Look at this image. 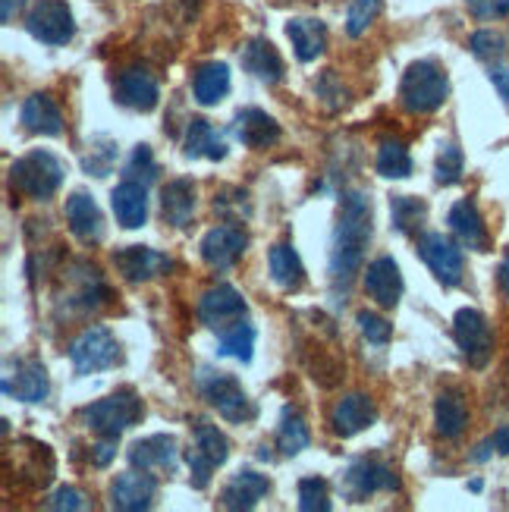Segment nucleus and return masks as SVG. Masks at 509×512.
Here are the masks:
<instances>
[{"instance_id": "f257e3e1", "label": "nucleus", "mask_w": 509, "mask_h": 512, "mask_svg": "<svg viewBox=\"0 0 509 512\" xmlns=\"http://www.w3.org/2000/svg\"><path fill=\"white\" fill-rule=\"evenodd\" d=\"M371 242V198L359 189L343 195L340 202V220L330 242V283L340 293L352 286L356 274L362 271L365 249Z\"/></svg>"}, {"instance_id": "f03ea898", "label": "nucleus", "mask_w": 509, "mask_h": 512, "mask_svg": "<svg viewBox=\"0 0 509 512\" xmlns=\"http://www.w3.org/2000/svg\"><path fill=\"white\" fill-rule=\"evenodd\" d=\"M450 98V79L447 70L434 60H415L403 73L400 82V101L409 114H434Z\"/></svg>"}, {"instance_id": "7ed1b4c3", "label": "nucleus", "mask_w": 509, "mask_h": 512, "mask_svg": "<svg viewBox=\"0 0 509 512\" xmlns=\"http://www.w3.org/2000/svg\"><path fill=\"white\" fill-rule=\"evenodd\" d=\"M142 415H145V406L132 387H120L79 412L88 431H95L98 437H110V440H117L126 428L139 425Z\"/></svg>"}, {"instance_id": "20e7f679", "label": "nucleus", "mask_w": 509, "mask_h": 512, "mask_svg": "<svg viewBox=\"0 0 509 512\" xmlns=\"http://www.w3.org/2000/svg\"><path fill=\"white\" fill-rule=\"evenodd\" d=\"M63 176H66L63 161L57 158V154L41 151V148L22 154V158L13 161V167H10L13 189L22 192V195H29V198H38V202L51 198L63 186Z\"/></svg>"}, {"instance_id": "39448f33", "label": "nucleus", "mask_w": 509, "mask_h": 512, "mask_svg": "<svg viewBox=\"0 0 509 512\" xmlns=\"http://www.w3.org/2000/svg\"><path fill=\"white\" fill-rule=\"evenodd\" d=\"M195 387L208 399V406L217 409L220 418L233 421V425H242V421L255 418V406L246 396V390L239 387V381L227 371H214V368H198L195 374Z\"/></svg>"}, {"instance_id": "423d86ee", "label": "nucleus", "mask_w": 509, "mask_h": 512, "mask_svg": "<svg viewBox=\"0 0 509 512\" xmlns=\"http://www.w3.org/2000/svg\"><path fill=\"white\" fill-rule=\"evenodd\" d=\"M123 349L107 327H85L70 343V362L76 374H98L120 365Z\"/></svg>"}, {"instance_id": "0eeeda50", "label": "nucleus", "mask_w": 509, "mask_h": 512, "mask_svg": "<svg viewBox=\"0 0 509 512\" xmlns=\"http://www.w3.org/2000/svg\"><path fill=\"white\" fill-rule=\"evenodd\" d=\"M453 340L472 368H488L491 355H494V333L488 318L475 308H459L453 318Z\"/></svg>"}, {"instance_id": "6e6552de", "label": "nucleus", "mask_w": 509, "mask_h": 512, "mask_svg": "<svg viewBox=\"0 0 509 512\" xmlns=\"http://www.w3.org/2000/svg\"><path fill=\"white\" fill-rule=\"evenodd\" d=\"M340 491L346 494V500L362 503L381 491H400V478H396V472L381 459H359L343 472Z\"/></svg>"}, {"instance_id": "1a4fd4ad", "label": "nucleus", "mask_w": 509, "mask_h": 512, "mask_svg": "<svg viewBox=\"0 0 509 512\" xmlns=\"http://www.w3.org/2000/svg\"><path fill=\"white\" fill-rule=\"evenodd\" d=\"M418 255L431 267L437 283L444 286H459L462 274H466V261H462V249L444 233H425L418 239Z\"/></svg>"}, {"instance_id": "9d476101", "label": "nucleus", "mask_w": 509, "mask_h": 512, "mask_svg": "<svg viewBox=\"0 0 509 512\" xmlns=\"http://www.w3.org/2000/svg\"><path fill=\"white\" fill-rule=\"evenodd\" d=\"M26 29L41 44H66L76 35V22L63 0H38L26 16Z\"/></svg>"}, {"instance_id": "9b49d317", "label": "nucleus", "mask_w": 509, "mask_h": 512, "mask_svg": "<svg viewBox=\"0 0 509 512\" xmlns=\"http://www.w3.org/2000/svg\"><path fill=\"white\" fill-rule=\"evenodd\" d=\"M242 318H246V299H242V293L230 283H217L198 299V321L217 333Z\"/></svg>"}, {"instance_id": "f8f14e48", "label": "nucleus", "mask_w": 509, "mask_h": 512, "mask_svg": "<svg viewBox=\"0 0 509 512\" xmlns=\"http://www.w3.org/2000/svg\"><path fill=\"white\" fill-rule=\"evenodd\" d=\"M246 246H249V236L242 227H214L205 233L202 239V258L208 267H214V271H230V267H236V261L246 255Z\"/></svg>"}, {"instance_id": "ddd939ff", "label": "nucleus", "mask_w": 509, "mask_h": 512, "mask_svg": "<svg viewBox=\"0 0 509 512\" xmlns=\"http://www.w3.org/2000/svg\"><path fill=\"white\" fill-rule=\"evenodd\" d=\"M129 465L142 472H176V462H180V450H176V440L170 434H151L142 437L129 447Z\"/></svg>"}, {"instance_id": "4468645a", "label": "nucleus", "mask_w": 509, "mask_h": 512, "mask_svg": "<svg viewBox=\"0 0 509 512\" xmlns=\"http://www.w3.org/2000/svg\"><path fill=\"white\" fill-rule=\"evenodd\" d=\"M114 98H117V104H123L129 110H142V114H148V110L158 107L161 88H158V79H154L145 66H129V70L120 73V79L114 85Z\"/></svg>"}, {"instance_id": "2eb2a0df", "label": "nucleus", "mask_w": 509, "mask_h": 512, "mask_svg": "<svg viewBox=\"0 0 509 512\" xmlns=\"http://www.w3.org/2000/svg\"><path fill=\"white\" fill-rule=\"evenodd\" d=\"M403 274H400V264H396L390 255L374 258L365 267V293L378 302L381 308H396L403 299Z\"/></svg>"}, {"instance_id": "dca6fc26", "label": "nucleus", "mask_w": 509, "mask_h": 512, "mask_svg": "<svg viewBox=\"0 0 509 512\" xmlns=\"http://www.w3.org/2000/svg\"><path fill=\"white\" fill-rule=\"evenodd\" d=\"M154 497H158V481L142 469L123 472L114 484H110V506L120 509V512L151 509Z\"/></svg>"}, {"instance_id": "f3484780", "label": "nucleus", "mask_w": 509, "mask_h": 512, "mask_svg": "<svg viewBox=\"0 0 509 512\" xmlns=\"http://www.w3.org/2000/svg\"><path fill=\"white\" fill-rule=\"evenodd\" d=\"M114 267L117 274L129 283H145V280H154L167 274L173 261L161 252H154L148 246H126L120 252H114Z\"/></svg>"}, {"instance_id": "a211bd4d", "label": "nucleus", "mask_w": 509, "mask_h": 512, "mask_svg": "<svg viewBox=\"0 0 509 512\" xmlns=\"http://www.w3.org/2000/svg\"><path fill=\"white\" fill-rule=\"evenodd\" d=\"M378 421V409H374L371 396L365 393H349L330 412V425H334L337 437H356L365 428H371Z\"/></svg>"}, {"instance_id": "6ab92c4d", "label": "nucleus", "mask_w": 509, "mask_h": 512, "mask_svg": "<svg viewBox=\"0 0 509 512\" xmlns=\"http://www.w3.org/2000/svg\"><path fill=\"white\" fill-rule=\"evenodd\" d=\"M48 390H51L48 371H44L41 362H32V359H19L16 374L4 377V393L19 399V403H44Z\"/></svg>"}, {"instance_id": "aec40b11", "label": "nucleus", "mask_w": 509, "mask_h": 512, "mask_svg": "<svg viewBox=\"0 0 509 512\" xmlns=\"http://www.w3.org/2000/svg\"><path fill=\"white\" fill-rule=\"evenodd\" d=\"M233 136L246 148H271L280 142V123L258 107H246L233 120Z\"/></svg>"}, {"instance_id": "412c9836", "label": "nucleus", "mask_w": 509, "mask_h": 512, "mask_svg": "<svg viewBox=\"0 0 509 512\" xmlns=\"http://www.w3.org/2000/svg\"><path fill=\"white\" fill-rule=\"evenodd\" d=\"M66 224L73 236L82 242H101L104 239V217L95 205V198L88 192H73L66 198Z\"/></svg>"}, {"instance_id": "4be33fe9", "label": "nucleus", "mask_w": 509, "mask_h": 512, "mask_svg": "<svg viewBox=\"0 0 509 512\" xmlns=\"http://www.w3.org/2000/svg\"><path fill=\"white\" fill-rule=\"evenodd\" d=\"M110 208H114L120 227H126V230L145 227V217H148V192H145V183L123 180L114 192H110Z\"/></svg>"}, {"instance_id": "5701e85b", "label": "nucleus", "mask_w": 509, "mask_h": 512, "mask_svg": "<svg viewBox=\"0 0 509 512\" xmlns=\"http://www.w3.org/2000/svg\"><path fill=\"white\" fill-rule=\"evenodd\" d=\"M242 70L252 73L264 85H277L283 79V57L268 38H252L246 48H242Z\"/></svg>"}, {"instance_id": "b1692460", "label": "nucleus", "mask_w": 509, "mask_h": 512, "mask_svg": "<svg viewBox=\"0 0 509 512\" xmlns=\"http://www.w3.org/2000/svg\"><path fill=\"white\" fill-rule=\"evenodd\" d=\"M268 491H271V481L268 478L252 472V469H239L227 481L224 491H220V503H224L227 509H255L258 500L268 494Z\"/></svg>"}, {"instance_id": "393cba45", "label": "nucleus", "mask_w": 509, "mask_h": 512, "mask_svg": "<svg viewBox=\"0 0 509 512\" xmlns=\"http://www.w3.org/2000/svg\"><path fill=\"white\" fill-rule=\"evenodd\" d=\"M19 120L29 132H38V136H60L63 132V114L51 95H29L22 101Z\"/></svg>"}, {"instance_id": "a878e982", "label": "nucleus", "mask_w": 509, "mask_h": 512, "mask_svg": "<svg viewBox=\"0 0 509 512\" xmlns=\"http://www.w3.org/2000/svg\"><path fill=\"white\" fill-rule=\"evenodd\" d=\"M447 224H450L453 236L466 249H472V252H484V249H488V227H484V220H481V214H478V208L472 202H456L450 208Z\"/></svg>"}, {"instance_id": "bb28decb", "label": "nucleus", "mask_w": 509, "mask_h": 512, "mask_svg": "<svg viewBox=\"0 0 509 512\" xmlns=\"http://www.w3.org/2000/svg\"><path fill=\"white\" fill-rule=\"evenodd\" d=\"M286 38L293 41V51L302 63H312L327 48V29L321 19H290L286 22Z\"/></svg>"}, {"instance_id": "cd10ccee", "label": "nucleus", "mask_w": 509, "mask_h": 512, "mask_svg": "<svg viewBox=\"0 0 509 512\" xmlns=\"http://www.w3.org/2000/svg\"><path fill=\"white\" fill-rule=\"evenodd\" d=\"M192 92H195V101L205 104V107H214L220 104L227 95H230V66L227 63H202L195 70V79H192Z\"/></svg>"}, {"instance_id": "c85d7f7f", "label": "nucleus", "mask_w": 509, "mask_h": 512, "mask_svg": "<svg viewBox=\"0 0 509 512\" xmlns=\"http://www.w3.org/2000/svg\"><path fill=\"white\" fill-rule=\"evenodd\" d=\"M161 211L170 227L183 230L195 214V186L189 180H170L161 192Z\"/></svg>"}, {"instance_id": "c756f323", "label": "nucleus", "mask_w": 509, "mask_h": 512, "mask_svg": "<svg viewBox=\"0 0 509 512\" xmlns=\"http://www.w3.org/2000/svg\"><path fill=\"white\" fill-rule=\"evenodd\" d=\"M186 158H208V161H224L227 158V142L217 136V129L202 120L192 117L186 129Z\"/></svg>"}, {"instance_id": "7c9ffc66", "label": "nucleus", "mask_w": 509, "mask_h": 512, "mask_svg": "<svg viewBox=\"0 0 509 512\" xmlns=\"http://www.w3.org/2000/svg\"><path fill=\"white\" fill-rule=\"evenodd\" d=\"M466 425H469L466 399H462L459 393H453V390L440 393L437 403H434V428H437V434L447 437V440H456L462 431H466Z\"/></svg>"}, {"instance_id": "2f4dec72", "label": "nucleus", "mask_w": 509, "mask_h": 512, "mask_svg": "<svg viewBox=\"0 0 509 512\" xmlns=\"http://www.w3.org/2000/svg\"><path fill=\"white\" fill-rule=\"evenodd\" d=\"M268 267H271V280L286 289V293H296V289L305 283V267H302V258L293 246H286V242H280V246L271 249L268 255Z\"/></svg>"}, {"instance_id": "473e14b6", "label": "nucleus", "mask_w": 509, "mask_h": 512, "mask_svg": "<svg viewBox=\"0 0 509 512\" xmlns=\"http://www.w3.org/2000/svg\"><path fill=\"white\" fill-rule=\"evenodd\" d=\"M252 352H255V327L246 318L220 330L217 355H227V359L236 362H252Z\"/></svg>"}, {"instance_id": "72a5a7b5", "label": "nucleus", "mask_w": 509, "mask_h": 512, "mask_svg": "<svg viewBox=\"0 0 509 512\" xmlns=\"http://www.w3.org/2000/svg\"><path fill=\"white\" fill-rule=\"evenodd\" d=\"M390 217H393V227L400 233H415L425 224L428 205L422 202V198H412V195H393L390 198Z\"/></svg>"}, {"instance_id": "f704fd0d", "label": "nucleus", "mask_w": 509, "mask_h": 512, "mask_svg": "<svg viewBox=\"0 0 509 512\" xmlns=\"http://www.w3.org/2000/svg\"><path fill=\"white\" fill-rule=\"evenodd\" d=\"M378 173L387 180H406L412 173V158L400 139H384L378 148Z\"/></svg>"}, {"instance_id": "c9c22d12", "label": "nucleus", "mask_w": 509, "mask_h": 512, "mask_svg": "<svg viewBox=\"0 0 509 512\" xmlns=\"http://www.w3.org/2000/svg\"><path fill=\"white\" fill-rule=\"evenodd\" d=\"M308 440H312V437H308L302 415L293 412V409H286L283 421H280V431H277V450L283 456H299L308 447Z\"/></svg>"}, {"instance_id": "e433bc0d", "label": "nucleus", "mask_w": 509, "mask_h": 512, "mask_svg": "<svg viewBox=\"0 0 509 512\" xmlns=\"http://www.w3.org/2000/svg\"><path fill=\"white\" fill-rule=\"evenodd\" d=\"M462 167H466V158H462V148L456 142H444L437 151V167H434V180L440 186H453L462 180Z\"/></svg>"}, {"instance_id": "4c0bfd02", "label": "nucleus", "mask_w": 509, "mask_h": 512, "mask_svg": "<svg viewBox=\"0 0 509 512\" xmlns=\"http://www.w3.org/2000/svg\"><path fill=\"white\" fill-rule=\"evenodd\" d=\"M195 447L208 453L217 465H224L230 456V440L217 431V425H208V421H198L195 425Z\"/></svg>"}, {"instance_id": "58836bf2", "label": "nucleus", "mask_w": 509, "mask_h": 512, "mask_svg": "<svg viewBox=\"0 0 509 512\" xmlns=\"http://www.w3.org/2000/svg\"><path fill=\"white\" fill-rule=\"evenodd\" d=\"M384 10V0H352L349 7V16H346V32L352 38H359L368 32V26L374 19H378V13Z\"/></svg>"}, {"instance_id": "ea45409f", "label": "nucleus", "mask_w": 509, "mask_h": 512, "mask_svg": "<svg viewBox=\"0 0 509 512\" xmlns=\"http://www.w3.org/2000/svg\"><path fill=\"white\" fill-rule=\"evenodd\" d=\"M299 509L302 512H330V494H327L324 478L299 481Z\"/></svg>"}, {"instance_id": "a19ab883", "label": "nucleus", "mask_w": 509, "mask_h": 512, "mask_svg": "<svg viewBox=\"0 0 509 512\" xmlns=\"http://www.w3.org/2000/svg\"><path fill=\"white\" fill-rule=\"evenodd\" d=\"M186 465H189V472H192V475H189L192 487H195V491H205V487L211 484V475H214V469H217V462L192 443V447L186 450Z\"/></svg>"}, {"instance_id": "79ce46f5", "label": "nucleus", "mask_w": 509, "mask_h": 512, "mask_svg": "<svg viewBox=\"0 0 509 512\" xmlns=\"http://www.w3.org/2000/svg\"><path fill=\"white\" fill-rule=\"evenodd\" d=\"M154 176H158V164H154V154L148 145H139L132 151V158L126 164V180H136V183H151Z\"/></svg>"}, {"instance_id": "37998d69", "label": "nucleus", "mask_w": 509, "mask_h": 512, "mask_svg": "<svg viewBox=\"0 0 509 512\" xmlns=\"http://www.w3.org/2000/svg\"><path fill=\"white\" fill-rule=\"evenodd\" d=\"M359 327H362V337L374 346H387L393 337V324L384 321L381 315H371V311H359Z\"/></svg>"}, {"instance_id": "c03bdc74", "label": "nucleus", "mask_w": 509, "mask_h": 512, "mask_svg": "<svg viewBox=\"0 0 509 512\" xmlns=\"http://www.w3.org/2000/svg\"><path fill=\"white\" fill-rule=\"evenodd\" d=\"M469 48H472V54H475L478 60H497V57H503L506 44H503V38H500L497 32L481 29V32H475V35L469 38Z\"/></svg>"}, {"instance_id": "a18cd8bd", "label": "nucleus", "mask_w": 509, "mask_h": 512, "mask_svg": "<svg viewBox=\"0 0 509 512\" xmlns=\"http://www.w3.org/2000/svg\"><path fill=\"white\" fill-rule=\"evenodd\" d=\"M117 161V145H104V148H92V154L85 158V170L95 176H107L110 167Z\"/></svg>"}, {"instance_id": "49530a36", "label": "nucleus", "mask_w": 509, "mask_h": 512, "mask_svg": "<svg viewBox=\"0 0 509 512\" xmlns=\"http://www.w3.org/2000/svg\"><path fill=\"white\" fill-rule=\"evenodd\" d=\"M466 7L475 19H500L509 13V0H466Z\"/></svg>"}, {"instance_id": "de8ad7c7", "label": "nucleus", "mask_w": 509, "mask_h": 512, "mask_svg": "<svg viewBox=\"0 0 509 512\" xmlns=\"http://www.w3.org/2000/svg\"><path fill=\"white\" fill-rule=\"evenodd\" d=\"M85 497L76 491V487H60V491L48 500V509H85Z\"/></svg>"}, {"instance_id": "09e8293b", "label": "nucleus", "mask_w": 509, "mask_h": 512, "mask_svg": "<svg viewBox=\"0 0 509 512\" xmlns=\"http://www.w3.org/2000/svg\"><path fill=\"white\" fill-rule=\"evenodd\" d=\"M117 456V440H110V437H104L101 443H95L92 447V462L98 465V469H104V465Z\"/></svg>"}, {"instance_id": "8fccbe9b", "label": "nucleus", "mask_w": 509, "mask_h": 512, "mask_svg": "<svg viewBox=\"0 0 509 512\" xmlns=\"http://www.w3.org/2000/svg\"><path fill=\"white\" fill-rule=\"evenodd\" d=\"M491 82L500 92V98L509 101V70H506V66H500V70H491Z\"/></svg>"}, {"instance_id": "3c124183", "label": "nucleus", "mask_w": 509, "mask_h": 512, "mask_svg": "<svg viewBox=\"0 0 509 512\" xmlns=\"http://www.w3.org/2000/svg\"><path fill=\"white\" fill-rule=\"evenodd\" d=\"M491 443H494V453L509 456V425L497 428V431H494V437H491Z\"/></svg>"}, {"instance_id": "603ef678", "label": "nucleus", "mask_w": 509, "mask_h": 512, "mask_svg": "<svg viewBox=\"0 0 509 512\" xmlns=\"http://www.w3.org/2000/svg\"><path fill=\"white\" fill-rule=\"evenodd\" d=\"M497 280H500V289H503V296L509 299V252H506V258L500 261V271H497Z\"/></svg>"}, {"instance_id": "864d4df0", "label": "nucleus", "mask_w": 509, "mask_h": 512, "mask_svg": "<svg viewBox=\"0 0 509 512\" xmlns=\"http://www.w3.org/2000/svg\"><path fill=\"white\" fill-rule=\"evenodd\" d=\"M22 7V0H4V13H0V19L4 22H13V13Z\"/></svg>"}]
</instances>
